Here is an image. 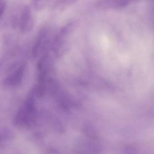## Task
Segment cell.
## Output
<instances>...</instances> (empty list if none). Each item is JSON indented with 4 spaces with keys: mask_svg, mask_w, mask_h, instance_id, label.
<instances>
[{
    "mask_svg": "<svg viewBox=\"0 0 154 154\" xmlns=\"http://www.w3.org/2000/svg\"><path fill=\"white\" fill-rule=\"evenodd\" d=\"M130 0H99L96 7L100 10H109L123 8L128 5Z\"/></svg>",
    "mask_w": 154,
    "mask_h": 154,
    "instance_id": "1",
    "label": "cell"
},
{
    "mask_svg": "<svg viewBox=\"0 0 154 154\" xmlns=\"http://www.w3.org/2000/svg\"><path fill=\"white\" fill-rule=\"evenodd\" d=\"M33 25V20L31 9L30 6H25L23 10L21 16V29L24 32H28L32 29Z\"/></svg>",
    "mask_w": 154,
    "mask_h": 154,
    "instance_id": "2",
    "label": "cell"
},
{
    "mask_svg": "<svg viewBox=\"0 0 154 154\" xmlns=\"http://www.w3.org/2000/svg\"><path fill=\"white\" fill-rule=\"evenodd\" d=\"M24 69L22 67L19 69L12 75L8 77L5 80V83L8 85L16 86L19 85L22 81Z\"/></svg>",
    "mask_w": 154,
    "mask_h": 154,
    "instance_id": "3",
    "label": "cell"
},
{
    "mask_svg": "<svg viewBox=\"0 0 154 154\" xmlns=\"http://www.w3.org/2000/svg\"><path fill=\"white\" fill-rule=\"evenodd\" d=\"M78 0H58L57 3L61 5H69L77 2Z\"/></svg>",
    "mask_w": 154,
    "mask_h": 154,
    "instance_id": "4",
    "label": "cell"
},
{
    "mask_svg": "<svg viewBox=\"0 0 154 154\" xmlns=\"http://www.w3.org/2000/svg\"><path fill=\"white\" fill-rule=\"evenodd\" d=\"M47 0H35V4L36 7H41L43 5V4L45 3Z\"/></svg>",
    "mask_w": 154,
    "mask_h": 154,
    "instance_id": "5",
    "label": "cell"
},
{
    "mask_svg": "<svg viewBox=\"0 0 154 154\" xmlns=\"http://www.w3.org/2000/svg\"><path fill=\"white\" fill-rule=\"evenodd\" d=\"M5 5L3 1L0 0V17L2 15L4 12Z\"/></svg>",
    "mask_w": 154,
    "mask_h": 154,
    "instance_id": "6",
    "label": "cell"
}]
</instances>
